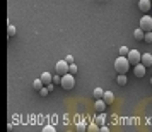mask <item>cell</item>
Here are the masks:
<instances>
[{"label":"cell","mask_w":152,"mask_h":132,"mask_svg":"<svg viewBox=\"0 0 152 132\" xmlns=\"http://www.w3.org/2000/svg\"><path fill=\"white\" fill-rule=\"evenodd\" d=\"M128 69H130V62H128V58L123 57V55H120L116 60H115V70H116L118 74H126Z\"/></svg>","instance_id":"6da1fadb"},{"label":"cell","mask_w":152,"mask_h":132,"mask_svg":"<svg viewBox=\"0 0 152 132\" xmlns=\"http://www.w3.org/2000/svg\"><path fill=\"white\" fill-rule=\"evenodd\" d=\"M62 88L63 89H72L74 86H75V79H74V74H70V72H67L65 76H62Z\"/></svg>","instance_id":"7a4b0ae2"},{"label":"cell","mask_w":152,"mask_h":132,"mask_svg":"<svg viewBox=\"0 0 152 132\" xmlns=\"http://www.w3.org/2000/svg\"><path fill=\"white\" fill-rule=\"evenodd\" d=\"M69 65L70 63L67 60H58L55 65V74H60V76H65L69 72Z\"/></svg>","instance_id":"3957f363"},{"label":"cell","mask_w":152,"mask_h":132,"mask_svg":"<svg viewBox=\"0 0 152 132\" xmlns=\"http://www.w3.org/2000/svg\"><path fill=\"white\" fill-rule=\"evenodd\" d=\"M126 58H128L130 65H137V63H140V58H142V55L138 53L137 50H130V52H128V55H126Z\"/></svg>","instance_id":"277c9868"},{"label":"cell","mask_w":152,"mask_h":132,"mask_svg":"<svg viewBox=\"0 0 152 132\" xmlns=\"http://www.w3.org/2000/svg\"><path fill=\"white\" fill-rule=\"evenodd\" d=\"M140 28L144 31H151L152 29V15H144L140 19Z\"/></svg>","instance_id":"5b68a950"},{"label":"cell","mask_w":152,"mask_h":132,"mask_svg":"<svg viewBox=\"0 0 152 132\" xmlns=\"http://www.w3.org/2000/svg\"><path fill=\"white\" fill-rule=\"evenodd\" d=\"M145 70H147V67H145L142 62L137 63V65H133V74H135V77H144L145 76Z\"/></svg>","instance_id":"8992f818"},{"label":"cell","mask_w":152,"mask_h":132,"mask_svg":"<svg viewBox=\"0 0 152 132\" xmlns=\"http://www.w3.org/2000/svg\"><path fill=\"white\" fill-rule=\"evenodd\" d=\"M138 9H140L142 12H151L152 0H138Z\"/></svg>","instance_id":"52a82bcc"},{"label":"cell","mask_w":152,"mask_h":132,"mask_svg":"<svg viewBox=\"0 0 152 132\" xmlns=\"http://www.w3.org/2000/svg\"><path fill=\"white\" fill-rule=\"evenodd\" d=\"M94 110L97 111V113H103L104 110H106V103H104V100L101 98V100H96L94 101Z\"/></svg>","instance_id":"ba28073f"},{"label":"cell","mask_w":152,"mask_h":132,"mask_svg":"<svg viewBox=\"0 0 152 132\" xmlns=\"http://www.w3.org/2000/svg\"><path fill=\"white\" fill-rule=\"evenodd\" d=\"M39 79H41V83L45 84V86H48V84L53 83V77H51V74H50V72H43Z\"/></svg>","instance_id":"9c48e42d"},{"label":"cell","mask_w":152,"mask_h":132,"mask_svg":"<svg viewBox=\"0 0 152 132\" xmlns=\"http://www.w3.org/2000/svg\"><path fill=\"white\" fill-rule=\"evenodd\" d=\"M103 100H104V103H106V105H111L113 101H115V94H113L111 91H104Z\"/></svg>","instance_id":"30bf717a"},{"label":"cell","mask_w":152,"mask_h":132,"mask_svg":"<svg viewBox=\"0 0 152 132\" xmlns=\"http://www.w3.org/2000/svg\"><path fill=\"white\" fill-rule=\"evenodd\" d=\"M140 62L144 63L145 67H151V65H152V55H151V53H144L142 58H140Z\"/></svg>","instance_id":"8fae6325"},{"label":"cell","mask_w":152,"mask_h":132,"mask_svg":"<svg viewBox=\"0 0 152 132\" xmlns=\"http://www.w3.org/2000/svg\"><path fill=\"white\" fill-rule=\"evenodd\" d=\"M133 36H135V40H138V41H142L144 40V36H145V31L142 28H138L133 31Z\"/></svg>","instance_id":"7c38bea8"},{"label":"cell","mask_w":152,"mask_h":132,"mask_svg":"<svg viewBox=\"0 0 152 132\" xmlns=\"http://www.w3.org/2000/svg\"><path fill=\"white\" fill-rule=\"evenodd\" d=\"M103 94H104V91L101 89V88H96V89H94V93H92V98H94V100H101V98H103Z\"/></svg>","instance_id":"4fadbf2b"},{"label":"cell","mask_w":152,"mask_h":132,"mask_svg":"<svg viewBox=\"0 0 152 132\" xmlns=\"http://www.w3.org/2000/svg\"><path fill=\"white\" fill-rule=\"evenodd\" d=\"M118 84H120V86H125V84L128 83V79H126V76H125V74H118Z\"/></svg>","instance_id":"5bb4252c"},{"label":"cell","mask_w":152,"mask_h":132,"mask_svg":"<svg viewBox=\"0 0 152 132\" xmlns=\"http://www.w3.org/2000/svg\"><path fill=\"white\" fill-rule=\"evenodd\" d=\"M43 86H45V84L41 83V79H36L34 83H33V88H34L36 91H39V89H41V88H43Z\"/></svg>","instance_id":"9a60e30c"},{"label":"cell","mask_w":152,"mask_h":132,"mask_svg":"<svg viewBox=\"0 0 152 132\" xmlns=\"http://www.w3.org/2000/svg\"><path fill=\"white\" fill-rule=\"evenodd\" d=\"M7 35H9V38H12V36L15 35V26L9 24V28H7Z\"/></svg>","instance_id":"2e32d148"},{"label":"cell","mask_w":152,"mask_h":132,"mask_svg":"<svg viewBox=\"0 0 152 132\" xmlns=\"http://www.w3.org/2000/svg\"><path fill=\"white\" fill-rule=\"evenodd\" d=\"M144 41H147V43H152V31H145Z\"/></svg>","instance_id":"e0dca14e"},{"label":"cell","mask_w":152,"mask_h":132,"mask_svg":"<svg viewBox=\"0 0 152 132\" xmlns=\"http://www.w3.org/2000/svg\"><path fill=\"white\" fill-rule=\"evenodd\" d=\"M94 122H96L97 125H103L104 124V111H103V113H99V117H97Z\"/></svg>","instance_id":"ac0fdd59"},{"label":"cell","mask_w":152,"mask_h":132,"mask_svg":"<svg viewBox=\"0 0 152 132\" xmlns=\"http://www.w3.org/2000/svg\"><path fill=\"white\" fill-rule=\"evenodd\" d=\"M87 131H89V132H96V131H99V127H97V124L94 122V124L87 125Z\"/></svg>","instance_id":"d6986e66"},{"label":"cell","mask_w":152,"mask_h":132,"mask_svg":"<svg viewBox=\"0 0 152 132\" xmlns=\"http://www.w3.org/2000/svg\"><path fill=\"white\" fill-rule=\"evenodd\" d=\"M128 52H130V50L126 48V46H120V55L126 57V55H128Z\"/></svg>","instance_id":"ffe728a7"},{"label":"cell","mask_w":152,"mask_h":132,"mask_svg":"<svg viewBox=\"0 0 152 132\" xmlns=\"http://www.w3.org/2000/svg\"><path fill=\"white\" fill-rule=\"evenodd\" d=\"M69 72H70V74H75V72H77V65H75L74 62L69 65Z\"/></svg>","instance_id":"44dd1931"},{"label":"cell","mask_w":152,"mask_h":132,"mask_svg":"<svg viewBox=\"0 0 152 132\" xmlns=\"http://www.w3.org/2000/svg\"><path fill=\"white\" fill-rule=\"evenodd\" d=\"M43 132H55V127L53 125H46V127H43Z\"/></svg>","instance_id":"7402d4cb"},{"label":"cell","mask_w":152,"mask_h":132,"mask_svg":"<svg viewBox=\"0 0 152 132\" xmlns=\"http://www.w3.org/2000/svg\"><path fill=\"white\" fill-rule=\"evenodd\" d=\"M48 93H50V91H48V88H45V86H43L41 89H39V94H41V96H46Z\"/></svg>","instance_id":"603a6c76"},{"label":"cell","mask_w":152,"mask_h":132,"mask_svg":"<svg viewBox=\"0 0 152 132\" xmlns=\"http://www.w3.org/2000/svg\"><path fill=\"white\" fill-rule=\"evenodd\" d=\"M77 131H87V127H86V124H80V125H77Z\"/></svg>","instance_id":"cb8c5ba5"},{"label":"cell","mask_w":152,"mask_h":132,"mask_svg":"<svg viewBox=\"0 0 152 132\" xmlns=\"http://www.w3.org/2000/svg\"><path fill=\"white\" fill-rule=\"evenodd\" d=\"M65 60H67L69 63H72V62H74V57H72V55H67V57H65Z\"/></svg>","instance_id":"d4e9b609"},{"label":"cell","mask_w":152,"mask_h":132,"mask_svg":"<svg viewBox=\"0 0 152 132\" xmlns=\"http://www.w3.org/2000/svg\"><path fill=\"white\" fill-rule=\"evenodd\" d=\"M46 88H48V91H53V89H55V84L51 83V84H48V86H46Z\"/></svg>","instance_id":"484cf974"},{"label":"cell","mask_w":152,"mask_h":132,"mask_svg":"<svg viewBox=\"0 0 152 132\" xmlns=\"http://www.w3.org/2000/svg\"><path fill=\"white\" fill-rule=\"evenodd\" d=\"M99 131H103V132H110V129H108L106 125H103V127H99Z\"/></svg>","instance_id":"4316f807"},{"label":"cell","mask_w":152,"mask_h":132,"mask_svg":"<svg viewBox=\"0 0 152 132\" xmlns=\"http://www.w3.org/2000/svg\"><path fill=\"white\" fill-rule=\"evenodd\" d=\"M151 14H152V9H151Z\"/></svg>","instance_id":"83f0119b"},{"label":"cell","mask_w":152,"mask_h":132,"mask_svg":"<svg viewBox=\"0 0 152 132\" xmlns=\"http://www.w3.org/2000/svg\"><path fill=\"white\" fill-rule=\"evenodd\" d=\"M151 84H152V79H151Z\"/></svg>","instance_id":"f1b7e54d"}]
</instances>
